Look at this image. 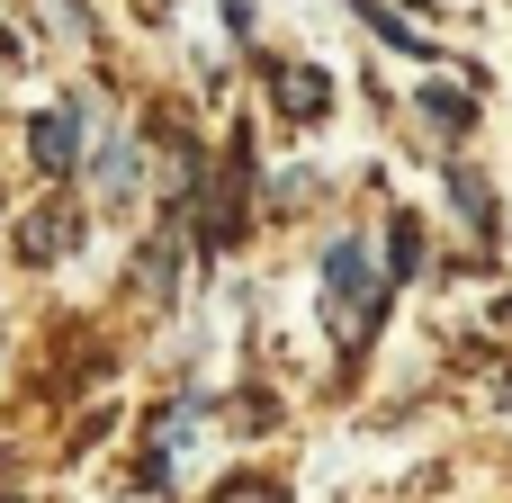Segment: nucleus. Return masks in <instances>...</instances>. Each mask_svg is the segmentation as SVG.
Masks as SVG:
<instances>
[{
    "instance_id": "obj_1",
    "label": "nucleus",
    "mask_w": 512,
    "mask_h": 503,
    "mask_svg": "<svg viewBox=\"0 0 512 503\" xmlns=\"http://www.w3.org/2000/svg\"><path fill=\"white\" fill-rule=\"evenodd\" d=\"M81 162V108H45L36 117V171H72Z\"/></svg>"
},
{
    "instance_id": "obj_2",
    "label": "nucleus",
    "mask_w": 512,
    "mask_h": 503,
    "mask_svg": "<svg viewBox=\"0 0 512 503\" xmlns=\"http://www.w3.org/2000/svg\"><path fill=\"white\" fill-rule=\"evenodd\" d=\"M288 108H306V117H315V108H324V81H315V72H288Z\"/></svg>"
},
{
    "instance_id": "obj_3",
    "label": "nucleus",
    "mask_w": 512,
    "mask_h": 503,
    "mask_svg": "<svg viewBox=\"0 0 512 503\" xmlns=\"http://www.w3.org/2000/svg\"><path fill=\"white\" fill-rule=\"evenodd\" d=\"M225 503H279V486H243V495H225Z\"/></svg>"
}]
</instances>
